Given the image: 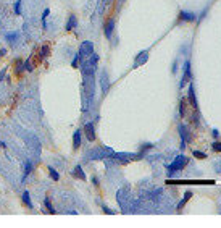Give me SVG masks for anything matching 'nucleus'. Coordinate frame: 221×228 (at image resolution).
Returning a JSON list of instances; mask_svg holds the SVG:
<instances>
[{
  "mask_svg": "<svg viewBox=\"0 0 221 228\" xmlns=\"http://www.w3.org/2000/svg\"><path fill=\"white\" fill-rule=\"evenodd\" d=\"M79 54L82 55V58L84 57H90L92 54H94V44H92L90 41H84L81 47H79Z\"/></svg>",
  "mask_w": 221,
  "mask_h": 228,
  "instance_id": "obj_2",
  "label": "nucleus"
},
{
  "mask_svg": "<svg viewBox=\"0 0 221 228\" xmlns=\"http://www.w3.org/2000/svg\"><path fill=\"white\" fill-rule=\"evenodd\" d=\"M190 80H192V73H190V62H186V63H184V76H182V80H181L179 88H184V84L189 83Z\"/></svg>",
  "mask_w": 221,
  "mask_h": 228,
  "instance_id": "obj_3",
  "label": "nucleus"
},
{
  "mask_svg": "<svg viewBox=\"0 0 221 228\" xmlns=\"http://www.w3.org/2000/svg\"><path fill=\"white\" fill-rule=\"evenodd\" d=\"M113 29H115V19L111 18V19L106 21V24H105V36H106V39H110V37H111Z\"/></svg>",
  "mask_w": 221,
  "mask_h": 228,
  "instance_id": "obj_7",
  "label": "nucleus"
},
{
  "mask_svg": "<svg viewBox=\"0 0 221 228\" xmlns=\"http://www.w3.org/2000/svg\"><path fill=\"white\" fill-rule=\"evenodd\" d=\"M147 58H148V52H147V50L140 52V54L137 55V58H136V63H134V67H139V65H142V63H145Z\"/></svg>",
  "mask_w": 221,
  "mask_h": 228,
  "instance_id": "obj_11",
  "label": "nucleus"
},
{
  "mask_svg": "<svg viewBox=\"0 0 221 228\" xmlns=\"http://www.w3.org/2000/svg\"><path fill=\"white\" fill-rule=\"evenodd\" d=\"M48 15H50V10H48V8H45L44 10V13H42V16H40V19H42V29H47V16Z\"/></svg>",
  "mask_w": 221,
  "mask_h": 228,
  "instance_id": "obj_14",
  "label": "nucleus"
},
{
  "mask_svg": "<svg viewBox=\"0 0 221 228\" xmlns=\"http://www.w3.org/2000/svg\"><path fill=\"white\" fill-rule=\"evenodd\" d=\"M81 136H82L81 130H76L73 133V149H74V151H77V149L81 147Z\"/></svg>",
  "mask_w": 221,
  "mask_h": 228,
  "instance_id": "obj_6",
  "label": "nucleus"
},
{
  "mask_svg": "<svg viewBox=\"0 0 221 228\" xmlns=\"http://www.w3.org/2000/svg\"><path fill=\"white\" fill-rule=\"evenodd\" d=\"M189 102L190 105L197 109V101H195V91H194V84H189Z\"/></svg>",
  "mask_w": 221,
  "mask_h": 228,
  "instance_id": "obj_10",
  "label": "nucleus"
},
{
  "mask_svg": "<svg viewBox=\"0 0 221 228\" xmlns=\"http://www.w3.org/2000/svg\"><path fill=\"white\" fill-rule=\"evenodd\" d=\"M23 68H24L26 71H32V70H34V68H32V65H31V60H29V58H27V60L23 63Z\"/></svg>",
  "mask_w": 221,
  "mask_h": 228,
  "instance_id": "obj_21",
  "label": "nucleus"
},
{
  "mask_svg": "<svg viewBox=\"0 0 221 228\" xmlns=\"http://www.w3.org/2000/svg\"><path fill=\"white\" fill-rule=\"evenodd\" d=\"M76 26H77V18H76V15H73V13H71L69 18H68V21H66V24H65V31H73Z\"/></svg>",
  "mask_w": 221,
  "mask_h": 228,
  "instance_id": "obj_5",
  "label": "nucleus"
},
{
  "mask_svg": "<svg viewBox=\"0 0 221 228\" xmlns=\"http://www.w3.org/2000/svg\"><path fill=\"white\" fill-rule=\"evenodd\" d=\"M5 73H6V70H3V71H2V73H0V81H2V80H3V78H5Z\"/></svg>",
  "mask_w": 221,
  "mask_h": 228,
  "instance_id": "obj_26",
  "label": "nucleus"
},
{
  "mask_svg": "<svg viewBox=\"0 0 221 228\" xmlns=\"http://www.w3.org/2000/svg\"><path fill=\"white\" fill-rule=\"evenodd\" d=\"M81 62H82V55L77 52L76 57L73 58V62H71V67H73V68H77V65H81Z\"/></svg>",
  "mask_w": 221,
  "mask_h": 228,
  "instance_id": "obj_17",
  "label": "nucleus"
},
{
  "mask_svg": "<svg viewBox=\"0 0 221 228\" xmlns=\"http://www.w3.org/2000/svg\"><path fill=\"white\" fill-rule=\"evenodd\" d=\"M18 36H19V34H18L16 31H13V32H8V34H6V36H5V39H6V42H8L10 45H13V44H16Z\"/></svg>",
  "mask_w": 221,
  "mask_h": 228,
  "instance_id": "obj_12",
  "label": "nucleus"
},
{
  "mask_svg": "<svg viewBox=\"0 0 221 228\" xmlns=\"http://www.w3.org/2000/svg\"><path fill=\"white\" fill-rule=\"evenodd\" d=\"M92 183H94L95 186H98V180H97V178H92Z\"/></svg>",
  "mask_w": 221,
  "mask_h": 228,
  "instance_id": "obj_28",
  "label": "nucleus"
},
{
  "mask_svg": "<svg viewBox=\"0 0 221 228\" xmlns=\"http://www.w3.org/2000/svg\"><path fill=\"white\" fill-rule=\"evenodd\" d=\"M186 163H187V157H184V155L176 157L174 162L171 163V165H166V168H168V176H171V173H174V172H179V170H182L184 167H186Z\"/></svg>",
  "mask_w": 221,
  "mask_h": 228,
  "instance_id": "obj_1",
  "label": "nucleus"
},
{
  "mask_svg": "<svg viewBox=\"0 0 221 228\" xmlns=\"http://www.w3.org/2000/svg\"><path fill=\"white\" fill-rule=\"evenodd\" d=\"M47 54H48V45H44V47L40 49V52H39V55L42 57V58H45V57H47Z\"/></svg>",
  "mask_w": 221,
  "mask_h": 228,
  "instance_id": "obj_22",
  "label": "nucleus"
},
{
  "mask_svg": "<svg viewBox=\"0 0 221 228\" xmlns=\"http://www.w3.org/2000/svg\"><path fill=\"white\" fill-rule=\"evenodd\" d=\"M84 134H85V138H87L90 142L92 141H95V131H94V123H85L84 126Z\"/></svg>",
  "mask_w": 221,
  "mask_h": 228,
  "instance_id": "obj_4",
  "label": "nucleus"
},
{
  "mask_svg": "<svg viewBox=\"0 0 221 228\" xmlns=\"http://www.w3.org/2000/svg\"><path fill=\"white\" fill-rule=\"evenodd\" d=\"M44 205H45V209H47L48 213H55V209H53V205H52L50 197H48V196H45V199H44Z\"/></svg>",
  "mask_w": 221,
  "mask_h": 228,
  "instance_id": "obj_15",
  "label": "nucleus"
},
{
  "mask_svg": "<svg viewBox=\"0 0 221 228\" xmlns=\"http://www.w3.org/2000/svg\"><path fill=\"white\" fill-rule=\"evenodd\" d=\"M189 199H190V191H186V194H184V199H182L179 204H177V210H181V209L184 207V204H186Z\"/></svg>",
  "mask_w": 221,
  "mask_h": 228,
  "instance_id": "obj_20",
  "label": "nucleus"
},
{
  "mask_svg": "<svg viewBox=\"0 0 221 228\" xmlns=\"http://www.w3.org/2000/svg\"><path fill=\"white\" fill-rule=\"evenodd\" d=\"M0 147H5V142H3L2 139H0Z\"/></svg>",
  "mask_w": 221,
  "mask_h": 228,
  "instance_id": "obj_29",
  "label": "nucleus"
},
{
  "mask_svg": "<svg viewBox=\"0 0 221 228\" xmlns=\"http://www.w3.org/2000/svg\"><path fill=\"white\" fill-rule=\"evenodd\" d=\"M5 55H6V49H0V58L5 57Z\"/></svg>",
  "mask_w": 221,
  "mask_h": 228,
  "instance_id": "obj_25",
  "label": "nucleus"
},
{
  "mask_svg": "<svg viewBox=\"0 0 221 228\" xmlns=\"http://www.w3.org/2000/svg\"><path fill=\"white\" fill-rule=\"evenodd\" d=\"M21 201H23L26 205H27V209H34V204L31 201V194H29V191H24L23 194H21Z\"/></svg>",
  "mask_w": 221,
  "mask_h": 228,
  "instance_id": "obj_9",
  "label": "nucleus"
},
{
  "mask_svg": "<svg viewBox=\"0 0 221 228\" xmlns=\"http://www.w3.org/2000/svg\"><path fill=\"white\" fill-rule=\"evenodd\" d=\"M194 155H195V157H198V159H205L206 157V155L203 152H200V151H194Z\"/></svg>",
  "mask_w": 221,
  "mask_h": 228,
  "instance_id": "obj_23",
  "label": "nucleus"
},
{
  "mask_svg": "<svg viewBox=\"0 0 221 228\" xmlns=\"http://www.w3.org/2000/svg\"><path fill=\"white\" fill-rule=\"evenodd\" d=\"M21 3H23V0H16L13 3V11H15L16 16H21Z\"/></svg>",
  "mask_w": 221,
  "mask_h": 228,
  "instance_id": "obj_16",
  "label": "nucleus"
},
{
  "mask_svg": "<svg viewBox=\"0 0 221 228\" xmlns=\"http://www.w3.org/2000/svg\"><path fill=\"white\" fill-rule=\"evenodd\" d=\"M31 172H32V163L27 160V162H26V165H24V176H23V181L26 180V176H29V175H31Z\"/></svg>",
  "mask_w": 221,
  "mask_h": 228,
  "instance_id": "obj_18",
  "label": "nucleus"
},
{
  "mask_svg": "<svg viewBox=\"0 0 221 228\" xmlns=\"http://www.w3.org/2000/svg\"><path fill=\"white\" fill-rule=\"evenodd\" d=\"M73 176H74V178H79L81 181H85V180H87V176H85V173L82 172V167H81V165H76V167L73 168Z\"/></svg>",
  "mask_w": 221,
  "mask_h": 228,
  "instance_id": "obj_8",
  "label": "nucleus"
},
{
  "mask_svg": "<svg viewBox=\"0 0 221 228\" xmlns=\"http://www.w3.org/2000/svg\"><path fill=\"white\" fill-rule=\"evenodd\" d=\"M103 210H105V212H106V213H110V215H111V213H113V210H110V209H108V207H103Z\"/></svg>",
  "mask_w": 221,
  "mask_h": 228,
  "instance_id": "obj_27",
  "label": "nucleus"
},
{
  "mask_svg": "<svg viewBox=\"0 0 221 228\" xmlns=\"http://www.w3.org/2000/svg\"><path fill=\"white\" fill-rule=\"evenodd\" d=\"M48 175H50V178L53 181H58L60 180V175H58V172H56L55 168H52V167H48Z\"/></svg>",
  "mask_w": 221,
  "mask_h": 228,
  "instance_id": "obj_19",
  "label": "nucleus"
},
{
  "mask_svg": "<svg viewBox=\"0 0 221 228\" xmlns=\"http://www.w3.org/2000/svg\"><path fill=\"white\" fill-rule=\"evenodd\" d=\"M179 18L182 21H194L195 19V15H194V13H187V11H181L179 13Z\"/></svg>",
  "mask_w": 221,
  "mask_h": 228,
  "instance_id": "obj_13",
  "label": "nucleus"
},
{
  "mask_svg": "<svg viewBox=\"0 0 221 228\" xmlns=\"http://www.w3.org/2000/svg\"><path fill=\"white\" fill-rule=\"evenodd\" d=\"M213 149H215V151H219V152H221V142H215V144H213Z\"/></svg>",
  "mask_w": 221,
  "mask_h": 228,
  "instance_id": "obj_24",
  "label": "nucleus"
}]
</instances>
